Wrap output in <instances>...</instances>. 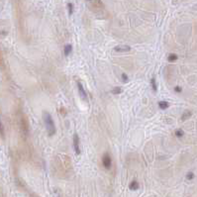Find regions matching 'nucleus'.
Here are the masks:
<instances>
[{
    "mask_svg": "<svg viewBox=\"0 0 197 197\" xmlns=\"http://www.w3.org/2000/svg\"><path fill=\"white\" fill-rule=\"evenodd\" d=\"M43 118H44V123H45L48 135L50 136V137H52V136H54L55 134V132H57V130H55V122H54V120H52V115L50 114L49 112H47V111H44Z\"/></svg>",
    "mask_w": 197,
    "mask_h": 197,
    "instance_id": "1",
    "label": "nucleus"
},
{
    "mask_svg": "<svg viewBox=\"0 0 197 197\" xmlns=\"http://www.w3.org/2000/svg\"><path fill=\"white\" fill-rule=\"evenodd\" d=\"M77 89H78V92H79V96L81 97V99H83L85 102H88V97H87V94H86V91H85L84 87H83L82 83L79 81V80H77Z\"/></svg>",
    "mask_w": 197,
    "mask_h": 197,
    "instance_id": "2",
    "label": "nucleus"
},
{
    "mask_svg": "<svg viewBox=\"0 0 197 197\" xmlns=\"http://www.w3.org/2000/svg\"><path fill=\"white\" fill-rule=\"evenodd\" d=\"M102 163H103L104 168H106V170H110L112 160H111V157H110V156H109V154H108V152L104 154L103 157H102Z\"/></svg>",
    "mask_w": 197,
    "mask_h": 197,
    "instance_id": "3",
    "label": "nucleus"
},
{
    "mask_svg": "<svg viewBox=\"0 0 197 197\" xmlns=\"http://www.w3.org/2000/svg\"><path fill=\"white\" fill-rule=\"evenodd\" d=\"M73 148H74V151H75V154L76 155H79L80 154V148H79V138L77 134H74L73 135Z\"/></svg>",
    "mask_w": 197,
    "mask_h": 197,
    "instance_id": "4",
    "label": "nucleus"
},
{
    "mask_svg": "<svg viewBox=\"0 0 197 197\" xmlns=\"http://www.w3.org/2000/svg\"><path fill=\"white\" fill-rule=\"evenodd\" d=\"M115 52H128L131 51V47L129 46H117L114 48Z\"/></svg>",
    "mask_w": 197,
    "mask_h": 197,
    "instance_id": "5",
    "label": "nucleus"
},
{
    "mask_svg": "<svg viewBox=\"0 0 197 197\" xmlns=\"http://www.w3.org/2000/svg\"><path fill=\"white\" fill-rule=\"evenodd\" d=\"M139 187H140V185H139L138 181H136V180L132 181L129 185V188L131 190H137V189H139Z\"/></svg>",
    "mask_w": 197,
    "mask_h": 197,
    "instance_id": "6",
    "label": "nucleus"
},
{
    "mask_svg": "<svg viewBox=\"0 0 197 197\" xmlns=\"http://www.w3.org/2000/svg\"><path fill=\"white\" fill-rule=\"evenodd\" d=\"M71 51H73V46L71 45H65V49H63V52H65V55H68L71 52Z\"/></svg>",
    "mask_w": 197,
    "mask_h": 197,
    "instance_id": "7",
    "label": "nucleus"
},
{
    "mask_svg": "<svg viewBox=\"0 0 197 197\" xmlns=\"http://www.w3.org/2000/svg\"><path fill=\"white\" fill-rule=\"evenodd\" d=\"M159 107H160L162 110H165L166 108L168 107V103L166 101H160V102H159Z\"/></svg>",
    "mask_w": 197,
    "mask_h": 197,
    "instance_id": "8",
    "label": "nucleus"
},
{
    "mask_svg": "<svg viewBox=\"0 0 197 197\" xmlns=\"http://www.w3.org/2000/svg\"><path fill=\"white\" fill-rule=\"evenodd\" d=\"M151 84H152V87L154 91H157V82H156V78L155 77H152L151 79Z\"/></svg>",
    "mask_w": 197,
    "mask_h": 197,
    "instance_id": "9",
    "label": "nucleus"
},
{
    "mask_svg": "<svg viewBox=\"0 0 197 197\" xmlns=\"http://www.w3.org/2000/svg\"><path fill=\"white\" fill-rule=\"evenodd\" d=\"M176 60H177V55H174V54H170V55L168 57V62H175Z\"/></svg>",
    "mask_w": 197,
    "mask_h": 197,
    "instance_id": "10",
    "label": "nucleus"
},
{
    "mask_svg": "<svg viewBox=\"0 0 197 197\" xmlns=\"http://www.w3.org/2000/svg\"><path fill=\"white\" fill-rule=\"evenodd\" d=\"M191 115H192V113H191L190 111H186V112L183 113V115H182V120H185V119L189 118Z\"/></svg>",
    "mask_w": 197,
    "mask_h": 197,
    "instance_id": "11",
    "label": "nucleus"
},
{
    "mask_svg": "<svg viewBox=\"0 0 197 197\" xmlns=\"http://www.w3.org/2000/svg\"><path fill=\"white\" fill-rule=\"evenodd\" d=\"M68 14H69V15H73V3H68Z\"/></svg>",
    "mask_w": 197,
    "mask_h": 197,
    "instance_id": "12",
    "label": "nucleus"
},
{
    "mask_svg": "<svg viewBox=\"0 0 197 197\" xmlns=\"http://www.w3.org/2000/svg\"><path fill=\"white\" fill-rule=\"evenodd\" d=\"M121 78H122V81H123L124 83H127L129 81V78H128V76H127L126 73H122Z\"/></svg>",
    "mask_w": 197,
    "mask_h": 197,
    "instance_id": "13",
    "label": "nucleus"
},
{
    "mask_svg": "<svg viewBox=\"0 0 197 197\" xmlns=\"http://www.w3.org/2000/svg\"><path fill=\"white\" fill-rule=\"evenodd\" d=\"M183 131L182 130H176L175 131V136L176 137H178V138H181V137H183Z\"/></svg>",
    "mask_w": 197,
    "mask_h": 197,
    "instance_id": "14",
    "label": "nucleus"
},
{
    "mask_svg": "<svg viewBox=\"0 0 197 197\" xmlns=\"http://www.w3.org/2000/svg\"><path fill=\"white\" fill-rule=\"evenodd\" d=\"M121 91H122V89H121L120 87H114V88L112 89V93H113V94H120Z\"/></svg>",
    "mask_w": 197,
    "mask_h": 197,
    "instance_id": "15",
    "label": "nucleus"
},
{
    "mask_svg": "<svg viewBox=\"0 0 197 197\" xmlns=\"http://www.w3.org/2000/svg\"><path fill=\"white\" fill-rule=\"evenodd\" d=\"M0 134L2 136H4V128H3V125H2L1 120H0Z\"/></svg>",
    "mask_w": 197,
    "mask_h": 197,
    "instance_id": "16",
    "label": "nucleus"
},
{
    "mask_svg": "<svg viewBox=\"0 0 197 197\" xmlns=\"http://www.w3.org/2000/svg\"><path fill=\"white\" fill-rule=\"evenodd\" d=\"M186 178H187L188 180L192 179V178H193V173H188L187 175H186Z\"/></svg>",
    "mask_w": 197,
    "mask_h": 197,
    "instance_id": "17",
    "label": "nucleus"
},
{
    "mask_svg": "<svg viewBox=\"0 0 197 197\" xmlns=\"http://www.w3.org/2000/svg\"><path fill=\"white\" fill-rule=\"evenodd\" d=\"M181 87H179V86H175L174 87V91H176V92H181Z\"/></svg>",
    "mask_w": 197,
    "mask_h": 197,
    "instance_id": "18",
    "label": "nucleus"
}]
</instances>
